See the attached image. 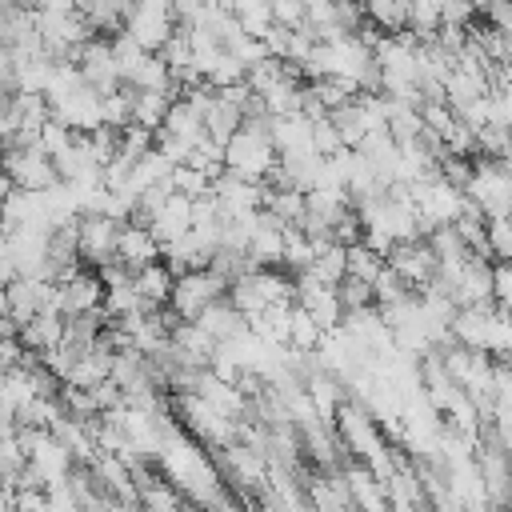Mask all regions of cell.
Here are the masks:
<instances>
[{
  "label": "cell",
  "instance_id": "30",
  "mask_svg": "<svg viewBox=\"0 0 512 512\" xmlns=\"http://www.w3.org/2000/svg\"><path fill=\"white\" fill-rule=\"evenodd\" d=\"M152 148V128H140V124H124L120 128V156H128V160H136L140 152H148Z\"/></svg>",
  "mask_w": 512,
  "mask_h": 512
},
{
  "label": "cell",
  "instance_id": "31",
  "mask_svg": "<svg viewBox=\"0 0 512 512\" xmlns=\"http://www.w3.org/2000/svg\"><path fill=\"white\" fill-rule=\"evenodd\" d=\"M336 148H344V144H340V132H336V124H332L328 116L312 120V152H316V156H332Z\"/></svg>",
  "mask_w": 512,
  "mask_h": 512
},
{
  "label": "cell",
  "instance_id": "9",
  "mask_svg": "<svg viewBox=\"0 0 512 512\" xmlns=\"http://www.w3.org/2000/svg\"><path fill=\"white\" fill-rule=\"evenodd\" d=\"M300 384H304V392H308L316 416H320L324 424H332V412H336V404L344 400V384H340V376H336V372H324V368H308Z\"/></svg>",
  "mask_w": 512,
  "mask_h": 512
},
{
  "label": "cell",
  "instance_id": "20",
  "mask_svg": "<svg viewBox=\"0 0 512 512\" xmlns=\"http://www.w3.org/2000/svg\"><path fill=\"white\" fill-rule=\"evenodd\" d=\"M380 268H384V256H380V252H372L368 244H360V240H356V244H348V248H344V272H348V276H356V280H368V284H372V276H376Z\"/></svg>",
  "mask_w": 512,
  "mask_h": 512
},
{
  "label": "cell",
  "instance_id": "28",
  "mask_svg": "<svg viewBox=\"0 0 512 512\" xmlns=\"http://www.w3.org/2000/svg\"><path fill=\"white\" fill-rule=\"evenodd\" d=\"M360 232H364V220H360V212H356L352 204H348V208L328 224V236H332L336 244H344V248H348V244H356V240H360Z\"/></svg>",
  "mask_w": 512,
  "mask_h": 512
},
{
  "label": "cell",
  "instance_id": "13",
  "mask_svg": "<svg viewBox=\"0 0 512 512\" xmlns=\"http://www.w3.org/2000/svg\"><path fill=\"white\" fill-rule=\"evenodd\" d=\"M212 340H224V336H232V332H240L244 328V316L228 304V296H220V300H212V304H204L196 316H192Z\"/></svg>",
  "mask_w": 512,
  "mask_h": 512
},
{
  "label": "cell",
  "instance_id": "19",
  "mask_svg": "<svg viewBox=\"0 0 512 512\" xmlns=\"http://www.w3.org/2000/svg\"><path fill=\"white\" fill-rule=\"evenodd\" d=\"M484 352L496 356V360H508V352H512V320H508V304H496V308H492Z\"/></svg>",
  "mask_w": 512,
  "mask_h": 512
},
{
  "label": "cell",
  "instance_id": "16",
  "mask_svg": "<svg viewBox=\"0 0 512 512\" xmlns=\"http://www.w3.org/2000/svg\"><path fill=\"white\" fill-rule=\"evenodd\" d=\"M124 84H132V88H176L172 84V72H168V64L160 60V52H144V60L128 72V80ZM180 92V88H176Z\"/></svg>",
  "mask_w": 512,
  "mask_h": 512
},
{
  "label": "cell",
  "instance_id": "25",
  "mask_svg": "<svg viewBox=\"0 0 512 512\" xmlns=\"http://www.w3.org/2000/svg\"><path fill=\"white\" fill-rule=\"evenodd\" d=\"M336 288V300H340V308L348 312V308H364V304H372V284L368 280H356V276H340V284H332Z\"/></svg>",
  "mask_w": 512,
  "mask_h": 512
},
{
  "label": "cell",
  "instance_id": "15",
  "mask_svg": "<svg viewBox=\"0 0 512 512\" xmlns=\"http://www.w3.org/2000/svg\"><path fill=\"white\" fill-rule=\"evenodd\" d=\"M312 252H316V244H312V236L304 232V228H284V252H280V268L284 272H304L308 264H312Z\"/></svg>",
  "mask_w": 512,
  "mask_h": 512
},
{
  "label": "cell",
  "instance_id": "21",
  "mask_svg": "<svg viewBox=\"0 0 512 512\" xmlns=\"http://www.w3.org/2000/svg\"><path fill=\"white\" fill-rule=\"evenodd\" d=\"M316 340H320V324L308 316V308L292 304V312H288V344L300 348V352H312Z\"/></svg>",
  "mask_w": 512,
  "mask_h": 512
},
{
  "label": "cell",
  "instance_id": "35",
  "mask_svg": "<svg viewBox=\"0 0 512 512\" xmlns=\"http://www.w3.org/2000/svg\"><path fill=\"white\" fill-rule=\"evenodd\" d=\"M0 508H8V492H4V484H0Z\"/></svg>",
  "mask_w": 512,
  "mask_h": 512
},
{
  "label": "cell",
  "instance_id": "10",
  "mask_svg": "<svg viewBox=\"0 0 512 512\" xmlns=\"http://www.w3.org/2000/svg\"><path fill=\"white\" fill-rule=\"evenodd\" d=\"M172 280H176V276L168 272L164 260L140 264V268L132 272V288H136V296H140L144 308H164V304H168V292H172Z\"/></svg>",
  "mask_w": 512,
  "mask_h": 512
},
{
  "label": "cell",
  "instance_id": "12",
  "mask_svg": "<svg viewBox=\"0 0 512 512\" xmlns=\"http://www.w3.org/2000/svg\"><path fill=\"white\" fill-rule=\"evenodd\" d=\"M160 128H164V132H172V136H180V140H188L192 148H196V140L204 136V120H200V112H196L184 96H172V104L164 108Z\"/></svg>",
  "mask_w": 512,
  "mask_h": 512
},
{
  "label": "cell",
  "instance_id": "22",
  "mask_svg": "<svg viewBox=\"0 0 512 512\" xmlns=\"http://www.w3.org/2000/svg\"><path fill=\"white\" fill-rule=\"evenodd\" d=\"M484 248H488V260H508L512 256V224H508V216H484Z\"/></svg>",
  "mask_w": 512,
  "mask_h": 512
},
{
  "label": "cell",
  "instance_id": "18",
  "mask_svg": "<svg viewBox=\"0 0 512 512\" xmlns=\"http://www.w3.org/2000/svg\"><path fill=\"white\" fill-rule=\"evenodd\" d=\"M108 52H112V68H116V76H120V80H128V72L144 60V48H140L124 28L108 32Z\"/></svg>",
  "mask_w": 512,
  "mask_h": 512
},
{
  "label": "cell",
  "instance_id": "29",
  "mask_svg": "<svg viewBox=\"0 0 512 512\" xmlns=\"http://www.w3.org/2000/svg\"><path fill=\"white\" fill-rule=\"evenodd\" d=\"M488 292H492L496 304H512V264L508 260L488 264Z\"/></svg>",
  "mask_w": 512,
  "mask_h": 512
},
{
  "label": "cell",
  "instance_id": "11",
  "mask_svg": "<svg viewBox=\"0 0 512 512\" xmlns=\"http://www.w3.org/2000/svg\"><path fill=\"white\" fill-rule=\"evenodd\" d=\"M172 96H180V92L176 88H132V124L156 132L160 120H164V108L172 104Z\"/></svg>",
  "mask_w": 512,
  "mask_h": 512
},
{
  "label": "cell",
  "instance_id": "2",
  "mask_svg": "<svg viewBox=\"0 0 512 512\" xmlns=\"http://www.w3.org/2000/svg\"><path fill=\"white\" fill-rule=\"evenodd\" d=\"M224 288H228V280H224V276H216L212 268H188V272H180V276L172 280L168 312H172L176 320H192L204 304L220 300V296H224Z\"/></svg>",
  "mask_w": 512,
  "mask_h": 512
},
{
  "label": "cell",
  "instance_id": "5",
  "mask_svg": "<svg viewBox=\"0 0 512 512\" xmlns=\"http://www.w3.org/2000/svg\"><path fill=\"white\" fill-rule=\"evenodd\" d=\"M208 192L216 196L220 216H240V212H252V208L264 204V180L240 176V172H232V168H224V172L208 184Z\"/></svg>",
  "mask_w": 512,
  "mask_h": 512
},
{
  "label": "cell",
  "instance_id": "8",
  "mask_svg": "<svg viewBox=\"0 0 512 512\" xmlns=\"http://www.w3.org/2000/svg\"><path fill=\"white\" fill-rule=\"evenodd\" d=\"M148 228H152V236H156L160 244L184 236V232L192 228V196H184V192H168L164 204L148 216Z\"/></svg>",
  "mask_w": 512,
  "mask_h": 512
},
{
  "label": "cell",
  "instance_id": "7",
  "mask_svg": "<svg viewBox=\"0 0 512 512\" xmlns=\"http://www.w3.org/2000/svg\"><path fill=\"white\" fill-rule=\"evenodd\" d=\"M116 260H120L128 272H136L140 264L160 260V240L152 236L148 224H140V220H124V224L116 228Z\"/></svg>",
  "mask_w": 512,
  "mask_h": 512
},
{
  "label": "cell",
  "instance_id": "17",
  "mask_svg": "<svg viewBox=\"0 0 512 512\" xmlns=\"http://www.w3.org/2000/svg\"><path fill=\"white\" fill-rule=\"evenodd\" d=\"M308 272H312L320 284H340V276H344V244H336V240L316 244Z\"/></svg>",
  "mask_w": 512,
  "mask_h": 512
},
{
  "label": "cell",
  "instance_id": "6",
  "mask_svg": "<svg viewBox=\"0 0 512 512\" xmlns=\"http://www.w3.org/2000/svg\"><path fill=\"white\" fill-rule=\"evenodd\" d=\"M48 108H52V120H60V124L72 128V132H88V128L100 124V92H96L92 84L72 88L68 96H60V100L48 104Z\"/></svg>",
  "mask_w": 512,
  "mask_h": 512
},
{
  "label": "cell",
  "instance_id": "27",
  "mask_svg": "<svg viewBox=\"0 0 512 512\" xmlns=\"http://www.w3.org/2000/svg\"><path fill=\"white\" fill-rule=\"evenodd\" d=\"M204 80L212 84V88H224V84H232V80H244V64L232 56V52H224L220 48V56L212 60V68L204 72Z\"/></svg>",
  "mask_w": 512,
  "mask_h": 512
},
{
  "label": "cell",
  "instance_id": "14",
  "mask_svg": "<svg viewBox=\"0 0 512 512\" xmlns=\"http://www.w3.org/2000/svg\"><path fill=\"white\" fill-rule=\"evenodd\" d=\"M204 136L212 140V144H220L224 148V140L240 128V120H244V112L236 108V104H228V100H220V96H212V104L204 108Z\"/></svg>",
  "mask_w": 512,
  "mask_h": 512
},
{
  "label": "cell",
  "instance_id": "3",
  "mask_svg": "<svg viewBox=\"0 0 512 512\" xmlns=\"http://www.w3.org/2000/svg\"><path fill=\"white\" fill-rule=\"evenodd\" d=\"M384 264L416 292V288H424L432 276H436V256H432V248H428V240L424 236H412V240H396L388 252H384Z\"/></svg>",
  "mask_w": 512,
  "mask_h": 512
},
{
  "label": "cell",
  "instance_id": "32",
  "mask_svg": "<svg viewBox=\"0 0 512 512\" xmlns=\"http://www.w3.org/2000/svg\"><path fill=\"white\" fill-rule=\"evenodd\" d=\"M268 12H272V24H284V28L304 24V0H268Z\"/></svg>",
  "mask_w": 512,
  "mask_h": 512
},
{
  "label": "cell",
  "instance_id": "26",
  "mask_svg": "<svg viewBox=\"0 0 512 512\" xmlns=\"http://www.w3.org/2000/svg\"><path fill=\"white\" fill-rule=\"evenodd\" d=\"M224 52H232V56H236V60H240L244 68L268 56V48H264V40H260V36H248V32H236L232 40H224Z\"/></svg>",
  "mask_w": 512,
  "mask_h": 512
},
{
  "label": "cell",
  "instance_id": "24",
  "mask_svg": "<svg viewBox=\"0 0 512 512\" xmlns=\"http://www.w3.org/2000/svg\"><path fill=\"white\" fill-rule=\"evenodd\" d=\"M404 296H412V288L384 264V268L372 276V304H392V300H404Z\"/></svg>",
  "mask_w": 512,
  "mask_h": 512
},
{
  "label": "cell",
  "instance_id": "23",
  "mask_svg": "<svg viewBox=\"0 0 512 512\" xmlns=\"http://www.w3.org/2000/svg\"><path fill=\"white\" fill-rule=\"evenodd\" d=\"M72 136H76L72 128H64L60 120H52V116H48V120L40 124V132H36V140H32V144H36V148H40V152L52 160L56 152H64V148L72 144Z\"/></svg>",
  "mask_w": 512,
  "mask_h": 512
},
{
  "label": "cell",
  "instance_id": "33",
  "mask_svg": "<svg viewBox=\"0 0 512 512\" xmlns=\"http://www.w3.org/2000/svg\"><path fill=\"white\" fill-rule=\"evenodd\" d=\"M476 16V8L468 0H440V20L444 24H468Z\"/></svg>",
  "mask_w": 512,
  "mask_h": 512
},
{
  "label": "cell",
  "instance_id": "4",
  "mask_svg": "<svg viewBox=\"0 0 512 512\" xmlns=\"http://www.w3.org/2000/svg\"><path fill=\"white\" fill-rule=\"evenodd\" d=\"M116 228L120 224L108 220V216H100V212H80L76 216V256L88 268L112 260L116 256Z\"/></svg>",
  "mask_w": 512,
  "mask_h": 512
},
{
  "label": "cell",
  "instance_id": "1",
  "mask_svg": "<svg viewBox=\"0 0 512 512\" xmlns=\"http://www.w3.org/2000/svg\"><path fill=\"white\" fill-rule=\"evenodd\" d=\"M464 196L484 216H508L512 208V172L508 156H472V176L464 184Z\"/></svg>",
  "mask_w": 512,
  "mask_h": 512
},
{
  "label": "cell",
  "instance_id": "34",
  "mask_svg": "<svg viewBox=\"0 0 512 512\" xmlns=\"http://www.w3.org/2000/svg\"><path fill=\"white\" fill-rule=\"evenodd\" d=\"M12 188H16V184H12V176H8V172H4V168H0V200H4V196H8V192H12Z\"/></svg>",
  "mask_w": 512,
  "mask_h": 512
}]
</instances>
